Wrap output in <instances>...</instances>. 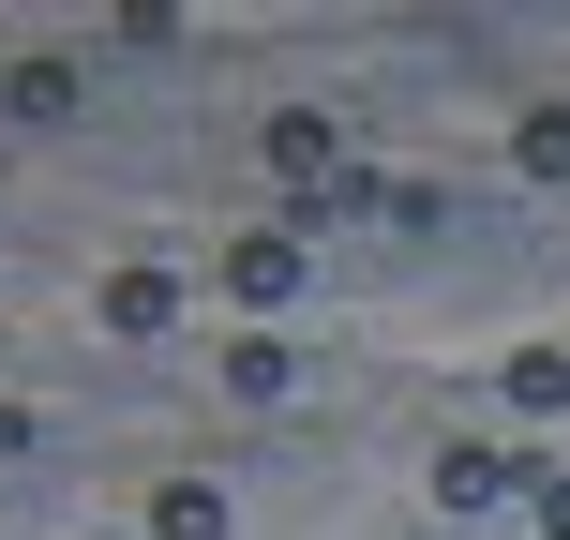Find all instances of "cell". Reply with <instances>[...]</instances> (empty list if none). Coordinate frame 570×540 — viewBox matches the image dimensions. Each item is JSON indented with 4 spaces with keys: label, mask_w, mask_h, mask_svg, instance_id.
<instances>
[{
    "label": "cell",
    "mask_w": 570,
    "mask_h": 540,
    "mask_svg": "<svg viewBox=\"0 0 570 540\" xmlns=\"http://www.w3.org/2000/svg\"><path fill=\"white\" fill-rule=\"evenodd\" d=\"M511 495H541L511 435H451V451H435V511H511Z\"/></svg>",
    "instance_id": "6da1fadb"
},
{
    "label": "cell",
    "mask_w": 570,
    "mask_h": 540,
    "mask_svg": "<svg viewBox=\"0 0 570 540\" xmlns=\"http://www.w3.org/2000/svg\"><path fill=\"white\" fill-rule=\"evenodd\" d=\"M271 180H301V210H315V196H345L361 166H345V136H331L315 106H285V120H271Z\"/></svg>",
    "instance_id": "7a4b0ae2"
},
{
    "label": "cell",
    "mask_w": 570,
    "mask_h": 540,
    "mask_svg": "<svg viewBox=\"0 0 570 540\" xmlns=\"http://www.w3.org/2000/svg\"><path fill=\"white\" fill-rule=\"evenodd\" d=\"M226 301H256V315L301 301V226H240L226 240Z\"/></svg>",
    "instance_id": "3957f363"
},
{
    "label": "cell",
    "mask_w": 570,
    "mask_h": 540,
    "mask_svg": "<svg viewBox=\"0 0 570 540\" xmlns=\"http://www.w3.org/2000/svg\"><path fill=\"white\" fill-rule=\"evenodd\" d=\"M106 331H136V345H150V331H180V285L150 271V256H136V271H106Z\"/></svg>",
    "instance_id": "277c9868"
},
{
    "label": "cell",
    "mask_w": 570,
    "mask_h": 540,
    "mask_svg": "<svg viewBox=\"0 0 570 540\" xmlns=\"http://www.w3.org/2000/svg\"><path fill=\"white\" fill-rule=\"evenodd\" d=\"M150 540H226V495H210V481H166V495H150Z\"/></svg>",
    "instance_id": "5b68a950"
},
{
    "label": "cell",
    "mask_w": 570,
    "mask_h": 540,
    "mask_svg": "<svg viewBox=\"0 0 570 540\" xmlns=\"http://www.w3.org/2000/svg\"><path fill=\"white\" fill-rule=\"evenodd\" d=\"M511 166H525V180H570V106H525V120H511Z\"/></svg>",
    "instance_id": "8992f818"
},
{
    "label": "cell",
    "mask_w": 570,
    "mask_h": 540,
    "mask_svg": "<svg viewBox=\"0 0 570 540\" xmlns=\"http://www.w3.org/2000/svg\"><path fill=\"white\" fill-rule=\"evenodd\" d=\"M0 90H16V120H76V60H16Z\"/></svg>",
    "instance_id": "52a82bcc"
},
{
    "label": "cell",
    "mask_w": 570,
    "mask_h": 540,
    "mask_svg": "<svg viewBox=\"0 0 570 540\" xmlns=\"http://www.w3.org/2000/svg\"><path fill=\"white\" fill-rule=\"evenodd\" d=\"M511 405H525V421H556V405H570V345H525V361H511Z\"/></svg>",
    "instance_id": "ba28073f"
},
{
    "label": "cell",
    "mask_w": 570,
    "mask_h": 540,
    "mask_svg": "<svg viewBox=\"0 0 570 540\" xmlns=\"http://www.w3.org/2000/svg\"><path fill=\"white\" fill-rule=\"evenodd\" d=\"M226 391H240V405H271V391H285V345H271V331H240V345H226Z\"/></svg>",
    "instance_id": "9c48e42d"
},
{
    "label": "cell",
    "mask_w": 570,
    "mask_h": 540,
    "mask_svg": "<svg viewBox=\"0 0 570 540\" xmlns=\"http://www.w3.org/2000/svg\"><path fill=\"white\" fill-rule=\"evenodd\" d=\"M525 511H541V540H570V481H541V495H525Z\"/></svg>",
    "instance_id": "30bf717a"
}]
</instances>
